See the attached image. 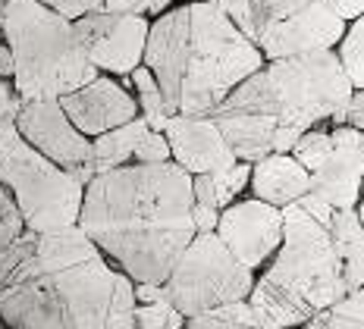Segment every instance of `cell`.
<instances>
[{
    "label": "cell",
    "instance_id": "obj_15",
    "mask_svg": "<svg viewBox=\"0 0 364 329\" xmlns=\"http://www.w3.org/2000/svg\"><path fill=\"white\" fill-rule=\"evenodd\" d=\"M63 110L70 113V119L88 139L110 132V129L123 126V122L139 117V97L129 95L126 85H119L117 79H110L107 72H101L95 82L70 91V95L60 97Z\"/></svg>",
    "mask_w": 364,
    "mask_h": 329
},
{
    "label": "cell",
    "instance_id": "obj_44",
    "mask_svg": "<svg viewBox=\"0 0 364 329\" xmlns=\"http://www.w3.org/2000/svg\"><path fill=\"white\" fill-rule=\"evenodd\" d=\"M336 304H339V308H346L348 313H355V317H358L361 323H364V286L355 288V292H348L346 298H339Z\"/></svg>",
    "mask_w": 364,
    "mask_h": 329
},
{
    "label": "cell",
    "instance_id": "obj_51",
    "mask_svg": "<svg viewBox=\"0 0 364 329\" xmlns=\"http://www.w3.org/2000/svg\"><path fill=\"white\" fill-rule=\"evenodd\" d=\"M182 329H188V323H186V326H182Z\"/></svg>",
    "mask_w": 364,
    "mask_h": 329
},
{
    "label": "cell",
    "instance_id": "obj_22",
    "mask_svg": "<svg viewBox=\"0 0 364 329\" xmlns=\"http://www.w3.org/2000/svg\"><path fill=\"white\" fill-rule=\"evenodd\" d=\"M148 119L145 117H135L123 122V126L110 129V132L97 135L95 139V170L104 173V170H117V166H126L135 160V148L139 141L145 139L148 132Z\"/></svg>",
    "mask_w": 364,
    "mask_h": 329
},
{
    "label": "cell",
    "instance_id": "obj_39",
    "mask_svg": "<svg viewBox=\"0 0 364 329\" xmlns=\"http://www.w3.org/2000/svg\"><path fill=\"white\" fill-rule=\"evenodd\" d=\"M22 97L16 95V85H10V79L0 75V122L4 119H16Z\"/></svg>",
    "mask_w": 364,
    "mask_h": 329
},
{
    "label": "cell",
    "instance_id": "obj_14",
    "mask_svg": "<svg viewBox=\"0 0 364 329\" xmlns=\"http://www.w3.org/2000/svg\"><path fill=\"white\" fill-rule=\"evenodd\" d=\"M346 28L348 22L339 19L323 0H311L305 10L264 28L257 44H261L267 60H283V57H295V53L336 48L343 41Z\"/></svg>",
    "mask_w": 364,
    "mask_h": 329
},
{
    "label": "cell",
    "instance_id": "obj_47",
    "mask_svg": "<svg viewBox=\"0 0 364 329\" xmlns=\"http://www.w3.org/2000/svg\"><path fill=\"white\" fill-rule=\"evenodd\" d=\"M355 210H358V217H361V223H364V198L358 201V207H355Z\"/></svg>",
    "mask_w": 364,
    "mask_h": 329
},
{
    "label": "cell",
    "instance_id": "obj_26",
    "mask_svg": "<svg viewBox=\"0 0 364 329\" xmlns=\"http://www.w3.org/2000/svg\"><path fill=\"white\" fill-rule=\"evenodd\" d=\"M330 235L333 242H336V251L339 257H352L364 251V223L358 217V210L355 207H343L333 213V223H330Z\"/></svg>",
    "mask_w": 364,
    "mask_h": 329
},
{
    "label": "cell",
    "instance_id": "obj_23",
    "mask_svg": "<svg viewBox=\"0 0 364 329\" xmlns=\"http://www.w3.org/2000/svg\"><path fill=\"white\" fill-rule=\"evenodd\" d=\"M41 273V260H38V232L26 229L16 242L6 248V254L0 257V288L19 286V282L38 279Z\"/></svg>",
    "mask_w": 364,
    "mask_h": 329
},
{
    "label": "cell",
    "instance_id": "obj_36",
    "mask_svg": "<svg viewBox=\"0 0 364 329\" xmlns=\"http://www.w3.org/2000/svg\"><path fill=\"white\" fill-rule=\"evenodd\" d=\"M295 204H299V207L305 210L308 217H314L317 223H323V226L330 229V223H333V213H336V207H333V204L327 201V198H321V195H314V191H308V195H301Z\"/></svg>",
    "mask_w": 364,
    "mask_h": 329
},
{
    "label": "cell",
    "instance_id": "obj_45",
    "mask_svg": "<svg viewBox=\"0 0 364 329\" xmlns=\"http://www.w3.org/2000/svg\"><path fill=\"white\" fill-rule=\"evenodd\" d=\"M0 75L4 79H13L16 75V57H13V50H10V44H0Z\"/></svg>",
    "mask_w": 364,
    "mask_h": 329
},
{
    "label": "cell",
    "instance_id": "obj_3",
    "mask_svg": "<svg viewBox=\"0 0 364 329\" xmlns=\"http://www.w3.org/2000/svg\"><path fill=\"white\" fill-rule=\"evenodd\" d=\"M267 66L261 44L252 41L214 0L192 4V57L182 82L179 113L210 117L239 82Z\"/></svg>",
    "mask_w": 364,
    "mask_h": 329
},
{
    "label": "cell",
    "instance_id": "obj_25",
    "mask_svg": "<svg viewBox=\"0 0 364 329\" xmlns=\"http://www.w3.org/2000/svg\"><path fill=\"white\" fill-rule=\"evenodd\" d=\"M186 323H188V329H264L257 323L248 298L245 301L223 304V308H214V311H204L198 317H188Z\"/></svg>",
    "mask_w": 364,
    "mask_h": 329
},
{
    "label": "cell",
    "instance_id": "obj_43",
    "mask_svg": "<svg viewBox=\"0 0 364 329\" xmlns=\"http://www.w3.org/2000/svg\"><path fill=\"white\" fill-rule=\"evenodd\" d=\"M346 122L364 132V88H355L352 101H348V110H346Z\"/></svg>",
    "mask_w": 364,
    "mask_h": 329
},
{
    "label": "cell",
    "instance_id": "obj_37",
    "mask_svg": "<svg viewBox=\"0 0 364 329\" xmlns=\"http://www.w3.org/2000/svg\"><path fill=\"white\" fill-rule=\"evenodd\" d=\"M317 320H321V329H364L361 320L355 317V313H348L346 308H339V304L321 311L317 313Z\"/></svg>",
    "mask_w": 364,
    "mask_h": 329
},
{
    "label": "cell",
    "instance_id": "obj_5",
    "mask_svg": "<svg viewBox=\"0 0 364 329\" xmlns=\"http://www.w3.org/2000/svg\"><path fill=\"white\" fill-rule=\"evenodd\" d=\"M267 72L283 104V122L301 132L321 122H330V126L346 122L355 82L348 79L336 48L267 60Z\"/></svg>",
    "mask_w": 364,
    "mask_h": 329
},
{
    "label": "cell",
    "instance_id": "obj_49",
    "mask_svg": "<svg viewBox=\"0 0 364 329\" xmlns=\"http://www.w3.org/2000/svg\"><path fill=\"white\" fill-rule=\"evenodd\" d=\"M0 329H4V317H0Z\"/></svg>",
    "mask_w": 364,
    "mask_h": 329
},
{
    "label": "cell",
    "instance_id": "obj_27",
    "mask_svg": "<svg viewBox=\"0 0 364 329\" xmlns=\"http://www.w3.org/2000/svg\"><path fill=\"white\" fill-rule=\"evenodd\" d=\"M336 53L343 60L348 79L355 82V88H364V16L348 22L343 41L336 44Z\"/></svg>",
    "mask_w": 364,
    "mask_h": 329
},
{
    "label": "cell",
    "instance_id": "obj_28",
    "mask_svg": "<svg viewBox=\"0 0 364 329\" xmlns=\"http://www.w3.org/2000/svg\"><path fill=\"white\" fill-rule=\"evenodd\" d=\"M186 320L188 317L170 301V298H161V301H151V304H139V311H135V329H182Z\"/></svg>",
    "mask_w": 364,
    "mask_h": 329
},
{
    "label": "cell",
    "instance_id": "obj_34",
    "mask_svg": "<svg viewBox=\"0 0 364 329\" xmlns=\"http://www.w3.org/2000/svg\"><path fill=\"white\" fill-rule=\"evenodd\" d=\"M176 4H195V0H104L107 10L139 13V16H148V19H157L161 13H166L170 6H176Z\"/></svg>",
    "mask_w": 364,
    "mask_h": 329
},
{
    "label": "cell",
    "instance_id": "obj_16",
    "mask_svg": "<svg viewBox=\"0 0 364 329\" xmlns=\"http://www.w3.org/2000/svg\"><path fill=\"white\" fill-rule=\"evenodd\" d=\"M333 154L323 160L321 170L311 173V191L327 198L336 210L358 207L361 191H364V148H361V129L333 126Z\"/></svg>",
    "mask_w": 364,
    "mask_h": 329
},
{
    "label": "cell",
    "instance_id": "obj_6",
    "mask_svg": "<svg viewBox=\"0 0 364 329\" xmlns=\"http://www.w3.org/2000/svg\"><path fill=\"white\" fill-rule=\"evenodd\" d=\"M283 244L273 254L267 273L286 288L311 301L317 311H327L348 295L343 276V257L336 251L330 229L308 217L299 204L283 207Z\"/></svg>",
    "mask_w": 364,
    "mask_h": 329
},
{
    "label": "cell",
    "instance_id": "obj_1",
    "mask_svg": "<svg viewBox=\"0 0 364 329\" xmlns=\"http://www.w3.org/2000/svg\"><path fill=\"white\" fill-rule=\"evenodd\" d=\"M192 173L176 160L126 163L85 185L79 223L135 282H166L195 232Z\"/></svg>",
    "mask_w": 364,
    "mask_h": 329
},
{
    "label": "cell",
    "instance_id": "obj_31",
    "mask_svg": "<svg viewBox=\"0 0 364 329\" xmlns=\"http://www.w3.org/2000/svg\"><path fill=\"white\" fill-rule=\"evenodd\" d=\"M252 166H255V163H248V160H239V163H232L230 170L214 173L220 210L230 207V204L236 201V195H242V188H245V185H252Z\"/></svg>",
    "mask_w": 364,
    "mask_h": 329
},
{
    "label": "cell",
    "instance_id": "obj_48",
    "mask_svg": "<svg viewBox=\"0 0 364 329\" xmlns=\"http://www.w3.org/2000/svg\"><path fill=\"white\" fill-rule=\"evenodd\" d=\"M361 148H364V132H361Z\"/></svg>",
    "mask_w": 364,
    "mask_h": 329
},
{
    "label": "cell",
    "instance_id": "obj_7",
    "mask_svg": "<svg viewBox=\"0 0 364 329\" xmlns=\"http://www.w3.org/2000/svg\"><path fill=\"white\" fill-rule=\"evenodd\" d=\"M164 288L186 317H198L204 311L245 301L255 288V270H248L217 232H198Z\"/></svg>",
    "mask_w": 364,
    "mask_h": 329
},
{
    "label": "cell",
    "instance_id": "obj_46",
    "mask_svg": "<svg viewBox=\"0 0 364 329\" xmlns=\"http://www.w3.org/2000/svg\"><path fill=\"white\" fill-rule=\"evenodd\" d=\"M299 329H321V320L314 317V320H308V323H305V326H299Z\"/></svg>",
    "mask_w": 364,
    "mask_h": 329
},
{
    "label": "cell",
    "instance_id": "obj_33",
    "mask_svg": "<svg viewBox=\"0 0 364 329\" xmlns=\"http://www.w3.org/2000/svg\"><path fill=\"white\" fill-rule=\"evenodd\" d=\"M164 160H173V148L166 132H157V129H148L145 139L135 148V163H164Z\"/></svg>",
    "mask_w": 364,
    "mask_h": 329
},
{
    "label": "cell",
    "instance_id": "obj_42",
    "mask_svg": "<svg viewBox=\"0 0 364 329\" xmlns=\"http://www.w3.org/2000/svg\"><path fill=\"white\" fill-rule=\"evenodd\" d=\"M323 4H327L330 10L336 13L339 19H346V22L364 16V0H323Z\"/></svg>",
    "mask_w": 364,
    "mask_h": 329
},
{
    "label": "cell",
    "instance_id": "obj_17",
    "mask_svg": "<svg viewBox=\"0 0 364 329\" xmlns=\"http://www.w3.org/2000/svg\"><path fill=\"white\" fill-rule=\"evenodd\" d=\"M166 139L173 148V160L188 170L192 176L198 173H220L239 163L232 144L220 132V126L210 117H186V113H173L170 126H166Z\"/></svg>",
    "mask_w": 364,
    "mask_h": 329
},
{
    "label": "cell",
    "instance_id": "obj_10",
    "mask_svg": "<svg viewBox=\"0 0 364 329\" xmlns=\"http://www.w3.org/2000/svg\"><path fill=\"white\" fill-rule=\"evenodd\" d=\"M16 129L26 135L28 144H35L41 154L57 160L66 170H82L95 163V139H88L63 110L60 97L44 101H22L16 113Z\"/></svg>",
    "mask_w": 364,
    "mask_h": 329
},
{
    "label": "cell",
    "instance_id": "obj_32",
    "mask_svg": "<svg viewBox=\"0 0 364 329\" xmlns=\"http://www.w3.org/2000/svg\"><path fill=\"white\" fill-rule=\"evenodd\" d=\"M311 0H252V10H255V26H257V38L267 26L273 22L292 16V13L305 10Z\"/></svg>",
    "mask_w": 364,
    "mask_h": 329
},
{
    "label": "cell",
    "instance_id": "obj_20",
    "mask_svg": "<svg viewBox=\"0 0 364 329\" xmlns=\"http://www.w3.org/2000/svg\"><path fill=\"white\" fill-rule=\"evenodd\" d=\"M311 191V170L295 154H267L252 166V195L286 207Z\"/></svg>",
    "mask_w": 364,
    "mask_h": 329
},
{
    "label": "cell",
    "instance_id": "obj_4",
    "mask_svg": "<svg viewBox=\"0 0 364 329\" xmlns=\"http://www.w3.org/2000/svg\"><path fill=\"white\" fill-rule=\"evenodd\" d=\"M0 182L13 191L28 229L35 232L79 223L85 182L28 144L13 119L0 122Z\"/></svg>",
    "mask_w": 364,
    "mask_h": 329
},
{
    "label": "cell",
    "instance_id": "obj_41",
    "mask_svg": "<svg viewBox=\"0 0 364 329\" xmlns=\"http://www.w3.org/2000/svg\"><path fill=\"white\" fill-rule=\"evenodd\" d=\"M343 276H346V288H348V292H355V288L364 286V251H358V254H352V257L343 260Z\"/></svg>",
    "mask_w": 364,
    "mask_h": 329
},
{
    "label": "cell",
    "instance_id": "obj_12",
    "mask_svg": "<svg viewBox=\"0 0 364 329\" xmlns=\"http://www.w3.org/2000/svg\"><path fill=\"white\" fill-rule=\"evenodd\" d=\"M48 276H54L60 288L66 317H70V329H104L113 311V301H117L123 270H113L107 257H97L75 264L70 270L48 273Z\"/></svg>",
    "mask_w": 364,
    "mask_h": 329
},
{
    "label": "cell",
    "instance_id": "obj_35",
    "mask_svg": "<svg viewBox=\"0 0 364 329\" xmlns=\"http://www.w3.org/2000/svg\"><path fill=\"white\" fill-rule=\"evenodd\" d=\"M220 10L226 13L236 26L245 32L252 41H257V26H255V10H252V0H214Z\"/></svg>",
    "mask_w": 364,
    "mask_h": 329
},
{
    "label": "cell",
    "instance_id": "obj_18",
    "mask_svg": "<svg viewBox=\"0 0 364 329\" xmlns=\"http://www.w3.org/2000/svg\"><path fill=\"white\" fill-rule=\"evenodd\" d=\"M0 317L6 329H70L66 304L48 273L0 288Z\"/></svg>",
    "mask_w": 364,
    "mask_h": 329
},
{
    "label": "cell",
    "instance_id": "obj_9",
    "mask_svg": "<svg viewBox=\"0 0 364 329\" xmlns=\"http://www.w3.org/2000/svg\"><path fill=\"white\" fill-rule=\"evenodd\" d=\"M75 35L85 44L91 63L107 75H129L135 66L145 63V48L151 35V19L139 13L117 10H91L85 16L73 19Z\"/></svg>",
    "mask_w": 364,
    "mask_h": 329
},
{
    "label": "cell",
    "instance_id": "obj_13",
    "mask_svg": "<svg viewBox=\"0 0 364 329\" xmlns=\"http://www.w3.org/2000/svg\"><path fill=\"white\" fill-rule=\"evenodd\" d=\"M188 57H192V4H176L157 19H151V35L145 48V66L161 82L170 113H179Z\"/></svg>",
    "mask_w": 364,
    "mask_h": 329
},
{
    "label": "cell",
    "instance_id": "obj_40",
    "mask_svg": "<svg viewBox=\"0 0 364 329\" xmlns=\"http://www.w3.org/2000/svg\"><path fill=\"white\" fill-rule=\"evenodd\" d=\"M192 220H195V232H217V226H220V207H210V204H198V201H195Z\"/></svg>",
    "mask_w": 364,
    "mask_h": 329
},
{
    "label": "cell",
    "instance_id": "obj_11",
    "mask_svg": "<svg viewBox=\"0 0 364 329\" xmlns=\"http://www.w3.org/2000/svg\"><path fill=\"white\" fill-rule=\"evenodd\" d=\"M283 207L261 201V198H248V201H232L230 207L220 210L217 235L248 270H261L283 244Z\"/></svg>",
    "mask_w": 364,
    "mask_h": 329
},
{
    "label": "cell",
    "instance_id": "obj_29",
    "mask_svg": "<svg viewBox=\"0 0 364 329\" xmlns=\"http://www.w3.org/2000/svg\"><path fill=\"white\" fill-rule=\"evenodd\" d=\"M333 148H336V141H333V132L314 126V129H308V132H301V139L292 148V154L299 157L311 173H314V170H321L323 160L333 154Z\"/></svg>",
    "mask_w": 364,
    "mask_h": 329
},
{
    "label": "cell",
    "instance_id": "obj_21",
    "mask_svg": "<svg viewBox=\"0 0 364 329\" xmlns=\"http://www.w3.org/2000/svg\"><path fill=\"white\" fill-rule=\"evenodd\" d=\"M107 257L101 251L91 235L85 232L82 223L70 226H57L48 232H38V260H41V273H60L70 270L75 264H85V260Z\"/></svg>",
    "mask_w": 364,
    "mask_h": 329
},
{
    "label": "cell",
    "instance_id": "obj_30",
    "mask_svg": "<svg viewBox=\"0 0 364 329\" xmlns=\"http://www.w3.org/2000/svg\"><path fill=\"white\" fill-rule=\"evenodd\" d=\"M26 229H28V223H26V217H22V207L16 204L13 191L0 182V257L6 254V248H10Z\"/></svg>",
    "mask_w": 364,
    "mask_h": 329
},
{
    "label": "cell",
    "instance_id": "obj_2",
    "mask_svg": "<svg viewBox=\"0 0 364 329\" xmlns=\"http://www.w3.org/2000/svg\"><path fill=\"white\" fill-rule=\"evenodd\" d=\"M4 41L16 57L13 85L22 101L63 97L101 75L75 35V22L41 0L6 4Z\"/></svg>",
    "mask_w": 364,
    "mask_h": 329
},
{
    "label": "cell",
    "instance_id": "obj_38",
    "mask_svg": "<svg viewBox=\"0 0 364 329\" xmlns=\"http://www.w3.org/2000/svg\"><path fill=\"white\" fill-rule=\"evenodd\" d=\"M41 4L50 6V10H57V13H63L66 19H79L91 10H101L104 0H41Z\"/></svg>",
    "mask_w": 364,
    "mask_h": 329
},
{
    "label": "cell",
    "instance_id": "obj_8",
    "mask_svg": "<svg viewBox=\"0 0 364 329\" xmlns=\"http://www.w3.org/2000/svg\"><path fill=\"white\" fill-rule=\"evenodd\" d=\"M210 119L220 126L239 160L257 163L261 157L273 154V135L283 126V104H279L267 66L239 82L217 104Z\"/></svg>",
    "mask_w": 364,
    "mask_h": 329
},
{
    "label": "cell",
    "instance_id": "obj_19",
    "mask_svg": "<svg viewBox=\"0 0 364 329\" xmlns=\"http://www.w3.org/2000/svg\"><path fill=\"white\" fill-rule=\"evenodd\" d=\"M248 304H252L257 323L264 329H299L321 313L311 301L295 295L292 288H286L279 279H273L267 270L255 279Z\"/></svg>",
    "mask_w": 364,
    "mask_h": 329
},
{
    "label": "cell",
    "instance_id": "obj_50",
    "mask_svg": "<svg viewBox=\"0 0 364 329\" xmlns=\"http://www.w3.org/2000/svg\"><path fill=\"white\" fill-rule=\"evenodd\" d=\"M0 44H4V35H0Z\"/></svg>",
    "mask_w": 364,
    "mask_h": 329
},
{
    "label": "cell",
    "instance_id": "obj_24",
    "mask_svg": "<svg viewBox=\"0 0 364 329\" xmlns=\"http://www.w3.org/2000/svg\"><path fill=\"white\" fill-rule=\"evenodd\" d=\"M129 85H132L135 95H139L141 117L148 119V126L157 129V132H166L173 113H170V107H166V97H164V88H161V82H157V75L141 63L129 72Z\"/></svg>",
    "mask_w": 364,
    "mask_h": 329
}]
</instances>
